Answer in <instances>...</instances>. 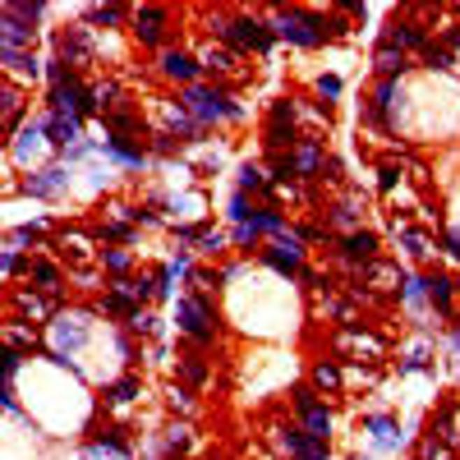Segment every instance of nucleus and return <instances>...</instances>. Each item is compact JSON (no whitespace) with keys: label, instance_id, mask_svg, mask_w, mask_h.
Instances as JSON below:
<instances>
[{"label":"nucleus","instance_id":"f257e3e1","mask_svg":"<svg viewBox=\"0 0 460 460\" xmlns=\"http://www.w3.org/2000/svg\"><path fill=\"white\" fill-rule=\"evenodd\" d=\"M276 33H281L285 42L318 46L322 37H327V19H318V14H308V10H285L281 19H276Z\"/></svg>","mask_w":460,"mask_h":460},{"label":"nucleus","instance_id":"e433bc0d","mask_svg":"<svg viewBox=\"0 0 460 460\" xmlns=\"http://www.w3.org/2000/svg\"><path fill=\"white\" fill-rule=\"evenodd\" d=\"M19 267H23V258H19V249H14V244H10V249H5V272H19Z\"/></svg>","mask_w":460,"mask_h":460},{"label":"nucleus","instance_id":"a878e982","mask_svg":"<svg viewBox=\"0 0 460 460\" xmlns=\"http://www.w3.org/2000/svg\"><path fill=\"white\" fill-rule=\"evenodd\" d=\"M203 65H208L212 74H230V69H235V55H230V51H208Z\"/></svg>","mask_w":460,"mask_h":460},{"label":"nucleus","instance_id":"a211bd4d","mask_svg":"<svg viewBox=\"0 0 460 460\" xmlns=\"http://www.w3.org/2000/svg\"><path fill=\"white\" fill-rule=\"evenodd\" d=\"M313 387H322V391H336V387H340V368H336V364H318V368H313Z\"/></svg>","mask_w":460,"mask_h":460},{"label":"nucleus","instance_id":"6e6552de","mask_svg":"<svg viewBox=\"0 0 460 460\" xmlns=\"http://www.w3.org/2000/svg\"><path fill=\"white\" fill-rule=\"evenodd\" d=\"M373 60H378V69H382L387 78H396V74H405V69H410L405 51H401L391 37H382V42H378V55H373Z\"/></svg>","mask_w":460,"mask_h":460},{"label":"nucleus","instance_id":"7ed1b4c3","mask_svg":"<svg viewBox=\"0 0 460 460\" xmlns=\"http://www.w3.org/2000/svg\"><path fill=\"white\" fill-rule=\"evenodd\" d=\"M185 110L194 120H226V115H235V106H230V97L221 88H189Z\"/></svg>","mask_w":460,"mask_h":460},{"label":"nucleus","instance_id":"c85d7f7f","mask_svg":"<svg viewBox=\"0 0 460 460\" xmlns=\"http://www.w3.org/2000/svg\"><path fill=\"white\" fill-rule=\"evenodd\" d=\"M419 456H424V460H451V456H447V447H442V442L433 438V433L424 438V451H419Z\"/></svg>","mask_w":460,"mask_h":460},{"label":"nucleus","instance_id":"473e14b6","mask_svg":"<svg viewBox=\"0 0 460 460\" xmlns=\"http://www.w3.org/2000/svg\"><path fill=\"white\" fill-rule=\"evenodd\" d=\"M295 405H299V415H308V410H318V401H313L308 387H295Z\"/></svg>","mask_w":460,"mask_h":460},{"label":"nucleus","instance_id":"b1692460","mask_svg":"<svg viewBox=\"0 0 460 460\" xmlns=\"http://www.w3.org/2000/svg\"><path fill=\"white\" fill-rule=\"evenodd\" d=\"M134 396H138V378H124V382L110 387V401H115V405H129Z\"/></svg>","mask_w":460,"mask_h":460},{"label":"nucleus","instance_id":"4c0bfd02","mask_svg":"<svg viewBox=\"0 0 460 460\" xmlns=\"http://www.w3.org/2000/svg\"><path fill=\"white\" fill-rule=\"evenodd\" d=\"M318 92H322V97H336V92H340V78H318Z\"/></svg>","mask_w":460,"mask_h":460},{"label":"nucleus","instance_id":"79ce46f5","mask_svg":"<svg viewBox=\"0 0 460 460\" xmlns=\"http://www.w3.org/2000/svg\"><path fill=\"white\" fill-rule=\"evenodd\" d=\"M456 340H460V336H456Z\"/></svg>","mask_w":460,"mask_h":460},{"label":"nucleus","instance_id":"1a4fd4ad","mask_svg":"<svg viewBox=\"0 0 460 460\" xmlns=\"http://www.w3.org/2000/svg\"><path fill=\"white\" fill-rule=\"evenodd\" d=\"M14 304H19L33 322H42V318H51V313H55V295H37V290H19Z\"/></svg>","mask_w":460,"mask_h":460},{"label":"nucleus","instance_id":"f3484780","mask_svg":"<svg viewBox=\"0 0 460 460\" xmlns=\"http://www.w3.org/2000/svg\"><path fill=\"white\" fill-rule=\"evenodd\" d=\"M428 299H433L442 313L451 308V281H447V276H428Z\"/></svg>","mask_w":460,"mask_h":460},{"label":"nucleus","instance_id":"20e7f679","mask_svg":"<svg viewBox=\"0 0 460 460\" xmlns=\"http://www.w3.org/2000/svg\"><path fill=\"white\" fill-rule=\"evenodd\" d=\"M180 327L194 340H212V313L198 299H180Z\"/></svg>","mask_w":460,"mask_h":460},{"label":"nucleus","instance_id":"a19ab883","mask_svg":"<svg viewBox=\"0 0 460 460\" xmlns=\"http://www.w3.org/2000/svg\"><path fill=\"white\" fill-rule=\"evenodd\" d=\"M456 290H460V285H456Z\"/></svg>","mask_w":460,"mask_h":460},{"label":"nucleus","instance_id":"0eeeda50","mask_svg":"<svg viewBox=\"0 0 460 460\" xmlns=\"http://www.w3.org/2000/svg\"><path fill=\"white\" fill-rule=\"evenodd\" d=\"M161 23H166V10H157V5H148V10L134 14V33H138V42H161Z\"/></svg>","mask_w":460,"mask_h":460},{"label":"nucleus","instance_id":"ddd939ff","mask_svg":"<svg viewBox=\"0 0 460 460\" xmlns=\"http://www.w3.org/2000/svg\"><path fill=\"white\" fill-rule=\"evenodd\" d=\"M161 69H166L171 78H185V83H189V78L198 74L194 55H185V51H166V55H161Z\"/></svg>","mask_w":460,"mask_h":460},{"label":"nucleus","instance_id":"423d86ee","mask_svg":"<svg viewBox=\"0 0 460 460\" xmlns=\"http://www.w3.org/2000/svg\"><path fill=\"white\" fill-rule=\"evenodd\" d=\"M55 51H60V60H69V65L88 60V28H69V33H60V37H55Z\"/></svg>","mask_w":460,"mask_h":460},{"label":"nucleus","instance_id":"cd10ccee","mask_svg":"<svg viewBox=\"0 0 460 460\" xmlns=\"http://www.w3.org/2000/svg\"><path fill=\"white\" fill-rule=\"evenodd\" d=\"M92 19H97V23H120L124 10H120V5H92Z\"/></svg>","mask_w":460,"mask_h":460},{"label":"nucleus","instance_id":"4468645a","mask_svg":"<svg viewBox=\"0 0 460 460\" xmlns=\"http://www.w3.org/2000/svg\"><path fill=\"white\" fill-rule=\"evenodd\" d=\"M65 189V171H42L37 180H28V194H42V198H55Z\"/></svg>","mask_w":460,"mask_h":460},{"label":"nucleus","instance_id":"f03ea898","mask_svg":"<svg viewBox=\"0 0 460 460\" xmlns=\"http://www.w3.org/2000/svg\"><path fill=\"white\" fill-rule=\"evenodd\" d=\"M217 33L226 37V42L244 46V51H267L276 28H267L263 19H226V23H217Z\"/></svg>","mask_w":460,"mask_h":460},{"label":"nucleus","instance_id":"aec40b11","mask_svg":"<svg viewBox=\"0 0 460 460\" xmlns=\"http://www.w3.org/2000/svg\"><path fill=\"white\" fill-rule=\"evenodd\" d=\"M304 424H308V438L322 442V438H327V428H331V419H327V410L318 405V410H308V415H304Z\"/></svg>","mask_w":460,"mask_h":460},{"label":"nucleus","instance_id":"ea45409f","mask_svg":"<svg viewBox=\"0 0 460 460\" xmlns=\"http://www.w3.org/2000/svg\"><path fill=\"white\" fill-rule=\"evenodd\" d=\"M354 460H368V456H354Z\"/></svg>","mask_w":460,"mask_h":460},{"label":"nucleus","instance_id":"dca6fc26","mask_svg":"<svg viewBox=\"0 0 460 460\" xmlns=\"http://www.w3.org/2000/svg\"><path fill=\"white\" fill-rule=\"evenodd\" d=\"M5 345H10L14 354H19V350H37V336L28 327H19V322H5Z\"/></svg>","mask_w":460,"mask_h":460},{"label":"nucleus","instance_id":"c756f323","mask_svg":"<svg viewBox=\"0 0 460 460\" xmlns=\"http://www.w3.org/2000/svg\"><path fill=\"white\" fill-rule=\"evenodd\" d=\"M424 60H428V65H433V69H447V65H451V55H447V46H433V42H428V51H424Z\"/></svg>","mask_w":460,"mask_h":460},{"label":"nucleus","instance_id":"9d476101","mask_svg":"<svg viewBox=\"0 0 460 460\" xmlns=\"http://www.w3.org/2000/svg\"><path fill=\"white\" fill-rule=\"evenodd\" d=\"M373 249H378V235H368V230H354V235L340 240V253L354 258V263H373Z\"/></svg>","mask_w":460,"mask_h":460},{"label":"nucleus","instance_id":"5701e85b","mask_svg":"<svg viewBox=\"0 0 460 460\" xmlns=\"http://www.w3.org/2000/svg\"><path fill=\"white\" fill-rule=\"evenodd\" d=\"M0 60L14 65L19 74H37V60H33V55H23V51H0Z\"/></svg>","mask_w":460,"mask_h":460},{"label":"nucleus","instance_id":"c9c22d12","mask_svg":"<svg viewBox=\"0 0 460 460\" xmlns=\"http://www.w3.org/2000/svg\"><path fill=\"white\" fill-rule=\"evenodd\" d=\"M258 240V230H253V221H244L240 230H235V244H253Z\"/></svg>","mask_w":460,"mask_h":460},{"label":"nucleus","instance_id":"72a5a7b5","mask_svg":"<svg viewBox=\"0 0 460 460\" xmlns=\"http://www.w3.org/2000/svg\"><path fill=\"white\" fill-rule=\"evenodd\" d=\"M65 253H74V258H83V253H88V240H83V235H65Z\"/></svg>","mask_w":460,"mask_h":460},{"label":"nucleus","instance_id":"f704fd0d","mask_svg":"<svg viewBox=\"0 0 460 460\" xmlns=\"http://www.w3.org/2000/svg\"><path fill=\"white\" fill-rule=\"evenodd\" d=\"M405 244H410V253H428V240L419 230H405Z\"/></svg>","mask_w":460,"mask_h":460},{"label":"nucleus","instance_id":"39448f33","mask_svg":"<svg viewBox=\"0 0 460 460\" xmlns=\"http://www.w3.org/2000/svg\"><path fill=\"white\" fill-rule=\"evenodd\" d=\"M28 42H33V23L0 14V51H19V46H28Z\"/></svg>","mask_w":460,"mask_h":460},{"label":"nucleus","instance_id":"2eb2a0df","mask_svg":"<svg viewBox=\"0 0 460 460\" xmlns=\"http://www.w3.org/2000/svg\"><path fill=\"white\" fill-rule=\"evenodd\" d=\"M28 276H33L37 290H46V295L60 290V267H55V263H33V267H28Z\"/></svg>","mask_w":460,"mask_h":460},{"label":"nucleus","instance_id":"f8f14e48","mask_svg":"<svg viewBox=\"0 0 460 460\" xmlns=\"http://www.w3.org/2000/svg\"><path fill=\"white\" fill-rule=\"evenodd\" d=\"M391 37L396 46H401V51H405V46H415V51H428V37H424V28H415V23H405V19H396L391 23Z\"/></svg>","mask_w":460,"mask_h":460},{"label":"nucleus","instance_id":"2f4dec72","mask_svg":"<svg viewBox=\"0 0 460 460\" xmlns=\"http://www.w3.org/2000/svg\"><path fill=\"white\" fill-rule=\"evenodd\" d=\"M230 217L240 221V226H244V221L253 217V212H249V203H244V194H235V198H230Z\"/></svg>","mask_w":460,"mask_h":460},{"label":"nucleus","instance_id":"58836bf2","mask_svg":"<svg viewBox=\"0 0 460 460\" xmlns=\"http://www.w3.org/2000/svg\"><path fill=\"white\" fill-rule=\"evenodd\" d=\"M447 253H451V258H460V235H447Z\"/></svg>","mask_w":460,"mask_h":460},{"label":"nucleus","instance_id":"9b49d317","mask_svg":"<svg viewBox=\"0 0 460 460\" xmlns=\"http://www.w3.org/2000/svg\"><path fill=\"white\" fill-rule=\"evenodd\" d=\"M46 134H51V143H60V148H74L78 143V120L74 115H51V120H46Z\"/></svg>","mask_w":460,"mask_h":460},{"label":"nucleus","instance_id":"6ab92c4d","mask_svg":"<svg viewBox=\"0 0 460 460\" xmlns=\"http://www.w3.org/2000/svg\"><path fill=\"white\" fill-rule=\"evenodd\" d=\"M106 148L115 157H120V161H129V166H143V148H134L129 138H106Z\"/></svg>","mask_w":460,"mask_h":460},{"label":"nucleus","instance_id":"bb28decb","mask_svg":"<svg viewBox=\"0 0 460 460\" xmlns=\"http://www.w3.org/2000/svg\"><path fill=\"white\" fill-rule=\"evenodd\" d=\"M318 166H322L318 148H299V152H295V171H304V175H308V171H318Z\"/></svg>","mask_w":460,"mask_h":460},{"label":"nucleus","instance_id":"412c9836","mask_svg":"<svg viewBox=\"0 0 460 460\" xmlns=\"http://www.w3.org/2000/svg\"><path fill=\"white\" fill-rule=\"evenodd\" d=\"M19 110H23V97L14 83H5V129H14V120H19Z\"/></svg>","mask_w":460,"mask_h":460},{"label":"nucleus","instance_id":"7c9ffc66","mask_svg":"<svg viewBox=\"0 0 460 460\" xmlns=\"http://www.w3.org/2000/svg\"><path fill=\"white\" fill-rule=\"evenodd\" d=\"M240 189H263V171H258V166H244V171H240Z\"/></svg>","mask_w":460,"mask_h":460},{"label":"nucleus","instance_id":"393cba45","mask_svg":"<svg viewBox=\"0 0 460 460\" xmlns=\"http://www.w3.org/2000/svg\"><path fill=\"white\" fill-rule=\"evenodd\" d=\"M180 378H185V382H208V364H203V359H185V364H180Z\"/></svg>","mask_w":460,"mask_h":460},{"label":"nucleus","instance_id":"4be33fe9","mask_svg":"<svg viewBox=\"0 0 460 460\" xmlns=\"http://www.w3.org/2000/svg\"><path fill=\"white\" fill-rule=\"evenodd\" d=\"M101 263L124 281V272H129V253H124V249H101Z\"/></svg>","mask_w":460,"mask_h":460}]
</instances>
